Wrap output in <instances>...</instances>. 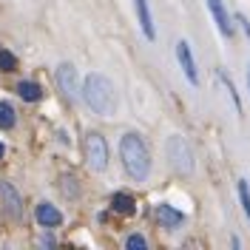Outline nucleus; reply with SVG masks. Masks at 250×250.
<instances>
[{"mask_svg":"<svg viewBox=\"0 0 250 250\" xmlns=\"http://www.w3.org/2000/svg\"><path fill=\"white\" fill-rule=\"evenodd\" d=\"M68 182H71V176H65V179H62V193H65V196H68V193H71V196H77V188L68 185Z\"/></svg>","mask_w":250,"mask_h":250,"instance_id":"19","label":"nucleus"},{"mask_svg":"<svg viewBox=\"0 0 250 250\" xmlns=\"http://www.w3.org/2000/svg\"><path fill=\"white\" fill-rule=\"evenodd\" d=\"M0 199H3V205H6V213L12 219H20L23 216V199L17 196V190L9 182H0Z\"/></svg>","mask_w":250,"mask_h":250,"instance_id":"9","label":"nucleus"},{"mask_svg":"<svg viewBox=\"0 0 250 250\" xmlns=\"http://www.w3.org/2000/svg\"><path fill=\"white\" fill-rule=\"evenodd\" d=\"M125 248H128V250H145V248H148V242H145V236L131 233L128 239H125Z\"/></svg>","mask_w":250,"mask_h":250,"instance_id":"18","label":"nucleus"},{"mask_svg":"<svg viewBox=\"0 0 250 250\" xmlns=\"http://www.w3.org/2000/svg\"><path fill=\"white\" fill-rule=\"evenodd\" d=\"M134 12H137V23H140L145 40H156V29H154V17H151L148 0H134Z\"/></svg>","mask_w":250,"mask_h":250,"instance_id":"8","label":"nucleus"},{"mask_svg":"<svg viewBox=\"0 0 250 250\" xmlns=\"http://www.w3.org/2000/svg\"><path fill=\"white\" fill-rule=\"evenodd\" d=\"M208 9H210L213 20H216L219 31H222L225 37H233V23H230V15H228L225 3H222V0H208Z\"/></svg>","mask_w":250,"mask_h":250,"instance_id":"10","label":"nucleus"},{"mask_svg":"<svg viewBox=\"0 0 250 250\" xmlns=\"http://www.w3.org/2000/svg\"><path fill=\"white\" fill-rule=\"evenodd\" d=\"M154 216L159 219V225L162 228H168V230H176L182 222H185V213L182 210H176L173 205H168V202H159L154 208Z\"/></svg>","mask_w":250,"mask_h":250,"instance_id":"7","label":"nucleus"},{"mask_svg":"<svg viewBox=\"0 0 250 250\" xmlns=\"http://www.w3.org/2000/svg\"><path fill=\"white\" fill-rule=\"evenodd\" d=\"M219 77H222V83H225V88H228V94H230V100H233V108H236V111H242V100H239V94H236V88H233V83H230V77H228L225 71H222Z\"/></svg>","mask_w":250,"mask_h":250,"instance_id":"17","label":"nucleus"},{"mask_svg":"<svg viewBox=\"0 0 250 250\" xmlns=\"http://www.w3.org/2000/svg\"><path fill=\"white\" fill-rule=\"evenodd\" d=\"M17 117H15V108L9 105V103H0V128L3 131H9V128H15Z\"/></svg>","mask_w":250,"mask_h":250,"instance_id":"14","label":"nucleus"},{"mask_svg":"<svg viewBox=\"0 0 250 250\" xmlns=\"http://www.w3.org/2000/svg\"><path fill=\"white\" fill-rule=\"evenodd\" d=\"M248 91H250V65H248Z\"/></svg>","mask_w":250,"mask_h":250,"instance_id":"22","label":"nucleus"},{"mask_svg":"<svg viewBox=\"0 0 250 250\" xmlns=\"http://www.w3.org/2000/svg\"><path fill=\"white\" fill-rule=\"evenodd\" d=\"M83 100L85 105L100 114V117H111L117 111V91H114V83L100 71H91L88 77L83 80Z\"/></svg>","mask_w":250,"mask_h":250,"instance_id":"1","label":"nucleus"},{"mask_svg":"<svg viewBox=\"0 0 250 250\" xmlns=\"http://www.w3.org/2000/svg\"><path fill=\"white\" fill-rule=\"evenodd\" d=\"M85 162L97 173H103L108 168V145L103 140V134H97V131H91L85 137Z\"/></svg>","mask_w":250,"mask_h":250,"instance_id":"3","label":"nucleus"},{"mask_svg":"<svg viewBox=\"0 0 250 250\" xmlns=\"http://www.w3.org/2000/svg\"><path fill=\"white\" fill-rule=\"evenodd\" d=\"M54 77H57V88H60L68 100H74V97L83 91V88H80V83H77V68H74L71 62H62Z\"/></svg>","mask_w":250,"mask_h":250,"instance_id":"5","label":"nucleus"},{"mask_svg":"<svg viewBox=\"0 0 250 250\" xmlns=\"http://www.w3.org/2000/svg\"><path fill=\"white\" fill-rule=\"evenodd\" d=\"M17 94H20L26 103H37V100L43 97V88H40L37 83H31V80H20V83H17Z\"/></svg>","mask_w":250,"mask_h":250,"instance_id":"13","label":"nucleus"},{"mask_svg":"<svg viewBox=\"0 0 250 250\" xmlns=\"http://www.w3.org/2000/svg\"><path fill=\"white\" fill-rule=\"evenodd\" d=\"M165 154L179 173H193V154H190V145L182 137H171L165 145Z\"/></svg>","mask_w":250,"mask_h":250,"instance_id":"4","label":"nucleus"},{"mask_svg":"<svg viewBox=\"0 0 250 250\" xmlns=\"http://www.w3.org/2000/svg\"><path fill=\"white\" fill-rule=\"evenodd\" d=\"M111 208H114L117 213H125V216H131V213L137 210L134 196H131V193H125V190H117V193L111 196Z\"/></svg>","mask_w":250,"mask_h":250,"instance_id":"12","label":"nucleus"},{"mask_svg":"<svg viewBox=\"0 0 250 250\" xmlns=\"http://www.w3.org/2000/svg\"><path fill=\"white\" fill-rule=\"evenodd\" d=\"M34 216H37V222H40L43 228H57V225L62 222V213L51 202H40L37 210H34Z\"/></svg>","mask_w":250,"mask_h":250,"instance_id":"11","label":"nucleus"},{"mask_svg":"<svg viewBox=\"0 0 250 250\" xmlns=\"http://www.w3.org/2000/svg\"><path fill=\"white\" fill-rule=\"evenodd\" d=\"M120 159H123L125 173L134 182H145L151 173V151L140 134H125L120 140Z\"/></svg>","mask_w":250,"mask_h":250,"instance_id":"2","label":"nucleus"},{"mask_svg":"<svg viewBox=\"0 0 250 250\" xmlns=\"http://www.w3.org/2000/svg\"><path fill=\"white\" fill-rule=\"evenodd\" d=\"M239 199H242V208H245V216L250 219V188L245 179H239Z\"/></svg>","mask_w":250,"mask_h":250,"instance_id":"16","label":"nucleus"},{"mask_svg":"<svg viewBox=\"0 0 250 250\" xmlns=\"http://www.w3.org/2000/svg\"><path fill=\"white\" fill-rule=\"evenodd\" d=\"M236 20L242 23V29H245V34H248V37H250V23H248V17H245V15H239V17H236Z\"/></svg>","mask_w":250,"mask_h":250,"instance_id":"20","label":"nucleus"},{"mask_svg":"<svg viewBox=\"0 0 250 250\" xmlns=\"http://www.w3.org/2000/svg\"><path fill=\"white\" fill-rule=\"evenodd\" d=\"M3 154H6V148H3V142H0V159H3Z\"/></svg>","mask_w":250,"mask_h":250,"instance_id":"21","label":"nucleus"},{"mask_svg":"<svg viewBox=\"0 0 250 250\" xmlns=\"http://www.w3.org/2000/svg\"><path fill=\"white\" fill-rule=\"evenodd\" d=\"M176 60H179V68L185 71L188 83H190V85H199V71H196V60H193V54H190L188 40H179V43H176Z\"/></svg>","mask_w":250,"mask_h":250,"instance_id":"6","label":"nucleus"},{"mask_svg":"<svg viewBox=\"0 0 250 250\" xmlns=\"http://www.w3.org/2000/svg\"><path fill=\"white\" fill-rule=\"evenodd\" d=\"M15 68H17V57L12 51L0 48V71H15Z\"/></svg>","mask_w":250,"mask_h":250,"instance_id":"15","label":"nucleus"}]
</instances>
